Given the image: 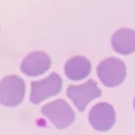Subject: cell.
Instances as JSON below:
<instances>
[{
	"label": "cell",
	"instance_id": "cell-1",
	"mask_svg": "<svg viewBox=\"0 0 135 135\" xmlns=\"http://www.w3.org/2000/svg\"><path fill=\"white\" fill-rule=\"evenodd\" d=\"M97 75L101 83L107 87H115L124 82L127 76V66L121 59L108 58L97 66Z\"/></svg>",
	"mask_w": 135,
	"mask_h": 135
},
{
	"label": "cell",
	"instance_id": "cell-2",
	"mask_svg": "<svg viewBox=\"0 0 135 135\" xmlns=\"http://www.w3.org/2000/svg\"><path fill=\"white\" fill-rule=\"evenodd\" d=\"M42 114L52 122L54 127L62 129V128H68L75 120V113L70 108V105L66 103L65 100L58 99L52 101V103L45 104L41 108Z\"/></svg>",
	"mask_w": 135,
	"mask_h": 135
},
{
	"label": "cell",
	"instance_id": "cell-3",
	"mask_svg": "<svg viewBox=\"0 0 135 135\" xmlns=\"http://www.w3.org/2000/svg\"><path fill=\"white\" fill-rule=\"evenodd\" d=\"M25 84L24 80L18 76L11 75L6 76L0 84V101L6 107H14L18 105L24 99Z\"/></svg>",
	"mask_w": 135,
	"mask_h": 135
},
{
	"label": "cell",
	"instance_id": "cell-4",
	"mask_svg": "<svg viewBox=\"0 0 135 135\" xmlns=\"http://www.w3.org/2000/svg\"><path fill=\"white\" fill-rule=\"evenodd\" d=\"M66 94L73 101L76 108L79 111H83L91 100H94V99L101 96V90L97 87L94 80L90 79L86 83L80 84V86H69L66 90Z\"/></svg>",
	"mask_w": 135,
	"mask_h": 135
},
{
	"label": "cell",
	"instance_id": "cell-5",
	"mask_svg": "<svg viewBox=\"0 0 135 135\" xmlns=\"http://www.w3.org/2000/svg\"><path fill=\"white\" fill-rule=\"evenodd\" d=\"M62 79L58 73H51L44 80L31 83V103L38 104L42 100L48 99L51 96H55L61 91Z\"/></svg>",
	"mask_w": 135,
	"mask_h": 135
},
{
	"label": "cell",
	"instance_id": "cell-6",
	"mask_svg": "<svg viewBox=\"0 0 135 135\" xmlns=\"http://www.w3.org/2000/svg\"><path fill=\"white\" fill-rule=\"evenodd\" d=\"M115 121V111L108 103H99L89 113V122L97 131H108Z\"/></svg>",
	"mask_w": 135,
	"mask_h": 135
},
{
	"label": "cell",
	"instance_id": "cell-7",
	"mask_svg": "<svg viewBox=\"0 0 135 135\" xmlns=\"http://www.w3.org/2000/svg\"><path fill=\"white\" fill-rule=\"evenodd\" d=\"M51 68V59L45 52L35 51L25 56L21 63V70L27 76H40Z\"/></svg>",
	"mask_w": 135,
	"mask_h": 135
},
{
	"label": "cell",
	"instance_id": "cell-8",
	"mask_svg": "<svg viewBox=\"0 0 135 135\" xmlns=\"http://www.w3.org/2000/svg\"><path fill=\"white\" fill-rule=\"evenodd\" d=\"M111 45L115 52L129 55L135 51V31L129 28H121L115 31L111 38Z\"/></svg>",
	"mask_w": 135,
	"mask_h": 135
},
{
	"label": "cell",
	"instance_id": "cell-9",
	"mask_svg": "<svg viewBox=\"0 0 135 135\" xmlns=\"http://www.w3.org/2000/svg\"><path fill=\"white\" fill-rule=\"evenodd\" d=\"M90 61L84 56H73L65 63V73L70 80H80L90 75Z\"/></svg>",
	"mask_w": 135,
	"mask_h": 135
},
{
	"label": "cell",
	"instance_id": "cell-10",
	"mask_svg": "<svg viewBox=\"0 0 135 135\" xmlns=\"http://www.w3.org/2000/svg\"><path fill=\"white\" fill-rule=\"evenodd\" d=\"M134 108H135V99H134Z\"/></svg>",
	"mask_w": 135,
	"mask_h": 135
}]
</instances>
